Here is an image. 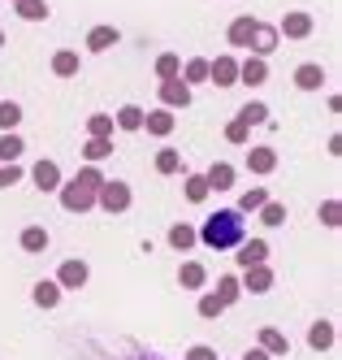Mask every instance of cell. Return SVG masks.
Wrapping results in <instances>:
<instances>
[{"instance_id":"obj_1","label":"cell","mask_w":342,"mask_h":360,"mask_svg":"<svg viewBox=\"0 0 342 360\" xmlns=\"http://www.w3.org/2000/svg\"><path fill=\"white\" fill-rule=\"evenodd\" d=\"M195 239L204 248H213V252H230V248H239L247 239V221H243L239 209H217L213 217L195 230Z\"/></svg>"},{"instance_id":"obj_2","label":"cell","mask_w":342,"mask_h":360,"mask_svg":"<svg viewBox=\"0 0 342 360\" xmlns=\"http://www.w3.org/2000/svg\"><path fill=\"white\" fill-rule=\"evenodd\" d=\"M130 200H135V195H130V187L117 183V178H104V187L96 191V204H100L104 213H126V209H130Z\"/></svg>"},{"instance_id":"obj_3","label":"cell","mask_w":342,"mask_h":360,"mask_svg":"<svg viewBox=\"0 0 342 360\" xmlns=\"http://www.w3.org/2000/svg\"><path fill=\"white\" fill-rule=\"evenodd\" d=\"M57 195H61V209H65V213H87V209H96V191L78 187L74 178L57 187Z\"/></svg>"},{"instance_id":"obj_4","label":"cell","mask_w":342,"mask_h":360,"mask_svg":"<svg viewBox=\"0 0 342 360\" xmlns=\"http://www.w3.org/2000/svg\"><path fill=\"white\" fill-rule=\"evenodd\" d=\"M277 44H282L277 27H269V22H256V31H251V39H247V48H251V57H260V61H269V57L277 53Z\"/></svg>"},{"instance_id":"obj_5","label":"cell","mask_w":342,"mask_h":360,"mask_svg":"<svg viewBox=\"0 0 342 360\" xmlns=\"http://www.w3.org/2000/svg\"><path fill=\"white\" fill-rule=\"evenodd\" d=\"M312 31H317V22H312V13H303V9L286 13V18L277 22V35H282V39H308Z\"/></svg>"},{"instance_id":"obj_6","label":"cell","mask_w":342,"mask_h":360,"mask_svg":"<svg viewBox=\"0 0 342 360\" xmlns=\"http://www.w3.org/2000/svg\"><path fill=\"white\" fill-rule=\"evenodd\" d=\"M87 278H91L87 261H78V256H74V261H65V265L57 269V278H52V282H57L61 291H78V287H87Z\"/></svg>"},{"instance_id":"obj_7","label":"cell","mask_w":342,"mask_h":360,"mask_svg":"<svg viewBox=\"0 0 342 360\" xmlns=\"http://www.w3.org/2000/svg\"><path fill=\"white\" fill-rule=\"evenodd\" d=\"M208 83H217V87H234L239 83V57H217V61H208Z\"/></svg>"},{"instance_id":"obj_8","label":"cell","mask_w":342,"mask_h":360,"mask_svg":"<svg viewBox=\"0 0 342 360\" xmlns=\"http://www.w3.org/2000/svg\"><path fill=\"white\" fill-rule=\"evenodd\" d=\"M239 287H243V291H251V295H265V291H273V269H269V265H251V269H243Z\"/></svg>"},{"instance_id":"obj_9","label":"cell","mask_w":342,"mask_h":360,"mask_svg":"<svg viewBox=\"0 0 342 360\" xmlns=\"http://www.w3.org/2000/svg\"><path fill=\"white\" fill-rule=\"evenodd\" d=\"M156 91H161V109H187L191 105V87L182 83V79H169V83H161Z\"/></svg>"},{"instance_id":"obj_10","label":"cell","mask_w":342,"mask_h":360,"mask_svg":"<svg viewBox=\"0 0 342 360\" xmlns=\"http://www.w3.org/2000/svg\"><path fill=\"white\" fill-rule=\"evenodd\" d=\"M173 126H178L173 109H152V113H143V131H147V135H156V139L173 135Z\"/></svg>"},{"instance_id":"obj_11","label":"cell","mask_w":342,"mask_h":360,"mask_svg":"<svg viewBox=\"0 0 342 360\" xmlns=\"http://www.w3.org/2000/svg\"><path fill=\"white\" fill-rule=\"evenodd\" d=\"M31 183H35L39 191H57V187H61V165H57V161H35V165H31Z\"/></svg>"},{"instance_id":"obj_12","label":"cell","mask_w":342,"mask_h":360,"mask_svg":"<svg viewBox=\"0 0 342 360\" xmlns=\"http://www.w3.org/2000/svg\"><path fill=\"white\" fill-rule=\"evenodd\" d=\"M260 352H269V356H291V339L277 330V326H260Z\"/></svg>"},{"instance_id":"obj_13","label":"cell","mask_w":342,"mask_h":360,"mask_svg":"<svg viewBox=\"0 0 342 360\" xmlns=\"http://www.w3.org/2000/svg\"><path fill=\"white\" fill-rule=\"evenodd\" d=\"M295 87H299V91H321V87H325V65L303 61V65L295 70Z\"/></svg>"},{"instance_id":"obj_14","label":"cell","mask_w":342,"mask_h":360,"mask_svg":"<svg viewBox=\"0 0 342 360\" xmlns=\"http://www.w3.org/2000/svg\"><path fill=\"white\" fill-rule=\"evenodd\" d=\"M269 261V243L265 239H243L239 243V265L251 269V265H265Z\"/></svg>"},{"instance_id":"obj_15","label":"cell","mask_w":342,"mask_h":360,"mask_svg":"<svg viewBox=\"0 0 342 360\" xmlns=\"http://www.w3.org/2000/svg\"><path fill=\"white\" fill-rule=\"evenodd\" d=\"M239 83H247V87L269 83V61H260V57H247V61H239Z\"/></svg>"},{"instance_id":"obj_16","label":"cell","mask_w":342,"mask_h":360,"mask_svg":"<svg viewBox=\"0 0 342 360\" xmlns=\"http://www.w3.org/2000/svg\"><path fill=\"white\" fill-rule=\"evenodd\" d=\"M251 31H256V18L251 13H239L230 22V31H225V39H230V48H247V39H251Z\"/></svg>"},{"instance_id":"obj_17","label":"cell","mask_w":342,"mask_h":360,"mask_svg":"<svg viewBox=\"0 0 342 360\" xmlns=\"http://www.w3.org/2000/svg\"><path fill=\"white\" fill-rule=\"evenodd\" d=\"M247 169L260 174V178L273 174V169H277V152H273V148H251V152H247Z\"/></svg>"},{"instance_id":"obj_18","label":"cell","mask_w":342,"mask_h":360,"mask_svg":"<svg viewBox=\"0 0 342 360\" xmlns=\"http://www.w3.org/2000/svg\"><path fill=\"white\" fill-rule=\"evenodd\" d=\"M78 53L74 48H61V53H52V74H57V79H78Z\"/></svg>"},{"instance_id":"obj_19","label":"cell","mask_w":342,"mask_h":360,"mask_svg":"<svg viewBox=\"0 0 342 360\" xmlns=\"http://www.w3.org/2000/svg\"><path fill=\"white\" fill-rule=\"evenodd\" d=\"M204 183H208V191H230L234 187V165L230 161H217L213 169L204 174Z\"/></svg>"},{"instance_id":"obj_20","label":"cell","mask_w":342,"mask_h":360,"mask_svg":"<svg viewBox=\"0 0 342 360\" xmlns=\"http://www.w3.org/2000/svg\"><path fill=\"white\" fill-rule=\"evenodd\" d=\"M117 39H121L117 27H91V31H87V48H91V53H109Z\"/></svg>"},{"instance_id":"obj_21","label":"cell","mask_w":342,"mask_h":360,"mask_svg":"<svg viewBox=\"0 0 342 360\" xmlns=\"http://www.w3.org/2000/svg\"><path fill=\"white\" fill-rule=\"evenodd\" d=\"M334 339H338V334H334V326H329V321H312V326H308V347L329 352V347H334Z\"/></svg>"},{"instance_id":"obj_22","label":"cell","mask_w":342,"mask_h":360,"mask_svg":"<svg viewBox=\"0 0 342 360\" xmlns=\"http://www.w3.org/2000/svg\"><path fill=\"white\" fill-rule=\"evenodd\" d=\"M18 243H22V252L39 256V252H48V230H44V226H26L22 235H18Z\"/></svg>"},{"instance_id":"obj_23","label":"cell","mask_w":342,"mask_h":360,"mask_svg":"<svg viewBox=\"0 0 342 360\" xmlns=\"http://www.w3.org/2000/svg\"><path fill=\"white\" fill-rule=\"evenodd\" d=\"M22 152H26V143H22V135H18V131H5V135H0V165L22 161Z\"/></svg>"},{"instance_id":"obj_24","label":"cell","mask_w":342,"mask_h":360,"mask_svg":"<svg viewBox=\"0 0 342 360\" xmlns=\"http://www.w3.org/2000/svg\"><path fill=\"white\" fill-rule=\"evenodd\" d=\"M178 282H182L187 291H199L204 282H208V269H204L199 261H182V269H178Z\"/></svg>"},{"instance_id":"obj_25","label":"cell","mask_w":342,"mask_h":360,"mask_svg":"<svg viewBox=\"0 0 342 360\" xmlns=\"http://www.w3.org/2000/svg\"><path fill=\"white\" fill-rule=\"evenodd\" d=\"M199 239H195V226H187V221H178V226H169V248L173 252H191Z\"/></svg>"},{"instance_id":"obj_26","label":"cell","mask_w":342,"mask_h":360,"mask_svg":"<svg viewBox=\"0 0 342 360\" xmlns=\"http://www.w3.org/2000/svg\"><path fill=\"white\" fill-rule=\"evenodd\" d=\"M31 300H35L39 308H57V304H61V287H57V282H52V278H44V282H35Z\"/></svg>"},{"instance_id":"obj_27","label":"cell","mask_w":342,"mask_h":360,"mask_svg":"<svg viewBox=\"0 0 342 360\" xmlns=\"http://www.w3.org/2000/svg\"><path fill=\"white\" fill-rule=\"evenodd\" d=\"M113 126H117V131H143V109L139 105H121Z\"/></svg>"},{"instance_id":"obj_28","label":"cell","mask_w":342,"mask_h":360,"mask_svg":"<svg viewBox=\"0 0 342 360\" xmlns=\"http://www.w3.org/2000/svg\"><path fill=\"white\" fill-rule=\"evenodd\" d=\"M213 295H217L225 308H230V304H239V295H243L239 278H234V274H221V278H217V291H213Z\"/></svg>"},{"instance_id":"obj_29","label":"cell","mask_w":342,"mask_h":360,"mask_svg":"<svg viewBox=\"0 0 342 360\" xmlns=\"http://www.w3.org/2000/svg\"><path fill=\"white\" fill-rule=\"evenodd\" d=\"M239 122L243 126H265L269 122V105H265V100H247V105L239 109Z\"/></svg>"},{"instance_id":"obj_30","label":"cell","mask_w":342,"mask_h":360,"mask_svg":"<svg viewBox=\"0 0 342 360\" xmlns=\"http://www.w3.org/2000/svg\"><path fill=\"white\" fill-rule=\"evenodd\" d=\"M113 131H117V126H113L109 113H91L87 117V139H113Z\"/></svg>"},{"instance_id":"obj_31","label":"cell","mask_w":342,"mask_h":360,"mask_svg":"<svg viewBox=\"0 0 342 360\" xmlns=\"http://www.w3.org/2000/svg\"><path fill=\"white\" fill-rule=\"evenodd\" d=\"M13 9L22 22H44L48 18V0H13Z\"/></svg>"},{"instance_id":"obj_32","label":"cell","mask_w":342,"mask_h":360,"mask_svg":"<svg viewBox=\"0 0 342 360\" xmlns=\"http://www.w3.org/2000/svg\"><path fill=\"white\" fill-rule=\"evenodd\" d=\"M178 74H182V57L178 53H161V57H156V79H161V83L178 79Z\"/></svg>"},{"instance_id":"obj_33","label":"cell","mask_w":342,"mask_h":360,"mask_svg":"<svg viewBox=\"0 0 342 360\" xmlns=\"http://www.w3.org/2000/svg\"><path fill=\"white\" fill-rule=\"evenodd\" d=\"M178 79L187 83V87H191V83H208V61H204V57H191L187 65H182V74H178Z\"/></svg>"},{"instance_id":"obj_34","label":"cell","mask_w":342,"mask_h":360,"mask_svg":"<svg viewBox=\"0 0 342 360\" xmlns=\"http://www.w3.org/2000/svg\"><path fill=\"white\" fill-rule=\"evenodd\" d=\"M83 157H87V165H100L104 157H113V139H87Z\"/></svg>"},{"instance_id":"obj_35","label":"cell","mask_w":342,"mask_h":360,"mask_svg":"<svg viewBox=\"0 0 342 360\" xmlns=\"http://www.w3.org/2000/svg\"><path fill=\"white\" fill-rule=\"evenodd\" d=\"M269 204V191L265 187H251V191H243V200H239V213L247 217V213H260Z\"/></svg>"},{"instance_id":"obj_36","label":"cell","mask_w":342,"mask_h":360,"mask_svg":"<svg viewBox=\"0 0 342 360\" xmlns=\"http://www.w3.org/2000/svg\"><path fill=\"white\" fill-rule=\"evenodd\" d=\"M182 169V152L178 148H161L156 152V174H178Z\"/></svg>"},{"instance_id":"obj_37","label":"cell","mask_w":342,"mask_h":360,"mask_svg":"<svg viewBox=\"0 0 342 360\" xmlns=\"http://www.w3.org/2000/svg\"><path fill=\"white\" fill-rule=\"evenodd\" d=\"M74 183L87 187V191H100V187H104V169H100V165H83V169L74 174Z\"/></svg>"},{"instance_id":"obj_38","label":"cell","mask_w":342,"mask_h":360,"mask_svg":"<svg viewBox=\"0 0 342 360\" xmlns=\"http://www.w3.org/2000/svg\"><path fill=\"white\" fill-rule=\"evenodd\" d=\"M18 122H22V105L0 100V131H18Z\"/></svg>"},{"instance_id":"obj_39","label":"cell","mask_w":342,"mask_h":360,"mask_svg":"<svg viewBox=\"0 0 342 360\" xmlns=\"http://www.w3.org/2000/svg\"><path fill=\"white\" fill-rule=\"evenodd\" d=\"M208 195H213V191H208L204 174H187V200H191V204H204Z\"/></svg>"},{"instance_id":"obj_40","label":"cell","mask_w":342,"mask_h":360,"mask_svg":"<svg viewBox=\"0 0 342 360\" xmlns=\"http://www.w3.org/2000/svg\"><path fill=\"white\" fill-rule=\"evenodd\" d=\"M260 221H265V226H286V204L282 200H269L265 209H260Z\"/></svg>"},{"instance_id":"obj_41","label":"cell","mask_w":342,"mask_h":360,"mask_svg":"<svg viewBox=\"0 0 342 360\" xmlns=\"http://www.w3.org/2000/svg\"><path fill=\"white\" fill-rule=\"evenodd\" d=\"M221 313H225V304H221L213 291H204V295H199V317H204V321H213V317H221Z\"/></svg>"},{"instance_id":"obj_42","label":"cell","mask_w":342,"mask_h":360,"mask_svg":"<svg viewBox=\"0 0 342 360\" xmlns=\"http://www.w3.org/2000/svg\"><path fill=\"white\" fill-rule=\"evenodd\" d=\"M247 139H251V126H243L239 117H234V122L225 126V143H234V148H243Z\"/></svg>"},{"instance_id":"obj_43","label":"cell","mask_w":342,"mask_h":360,"mask_svg":"<svg viewBox=\"0 0 342 360\" xmlns=\"http://www.w3.org/2000/svg\"><path fill=\"white\" fill-rule=\"evenodd\" d=\"M22 178H26V169H22L18 161H13V165H0V191H5V187H18Z\"/></svg>"},{"instance_id":"obj_44","label":"cell","mask_w":342,"mask_h":360,"mask_svg":"<svg viewBox=\"0 0 342 360\" xmlns=\"http://www.w3.org/2000/svg\"><path fill=\"white\" fill-rule=\"evenodd\" d=\"M321 221H325V226H338V221H342V204H338V200H325V204H321Z\"/></svg>"},{"instance_id":"obj_45","label":"cell","mask_w":342,"mask_h":360,"mask_svg":"<svg viewBox=\"0 0 342 360\" xmlns=\"http://www.w3.org/2000/svg\"><path fill=\"white\" fill-rule=\"evenodd\" d=\"M182 360H217V347H208V343H195Z\"/></svg>"},{"instance_id":"obj_46","label":"cell","mask_w":342,"mask_h":360,"mask_svg":"<svg viewBox=\"0 0 342 360\" xmlns=\"http://www.w3.org/2000/svg\"><path fill=\"white\" fill-rule=\"evenodd\" d=\"M243 360H273V356H269V352H260V347H251V352H247Z\"/></svg>"},{"instance_id":"obj_47","label":"cell","mask_w":342,"mask_h":360,"mask_svg":"<svg viewBox=\"0 0 342 360\" xmlns=\"http://www.w3.org/2000/svg\"><path fill=\"white\" fill-rule=\"evenodd\" d=\"M0 48H5V31H0Z\"/></svg>"}]
</instances>
